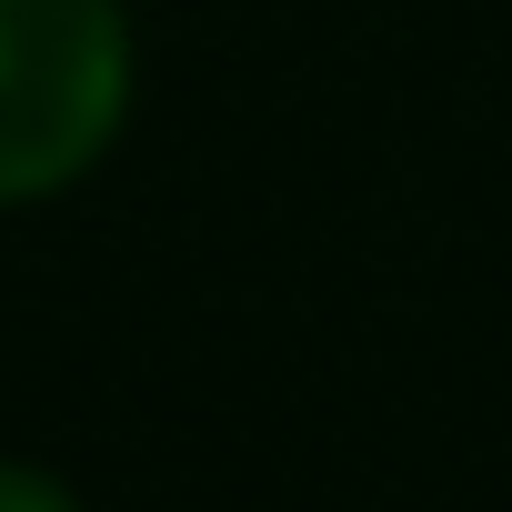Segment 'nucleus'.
<instances>
[{"instance_id":"obj_1","label":"nucleus","mask_w":512,"mask_h":512,"mask_svg":"<svg viewBox=\"0 0 512 512\" xmlns=\"http://www.w3.org/2000/svg\"><path fill=\"white\" fill-rule=\"evenodd\" d=\"M141 41L121 0H0V211L91 181L131 121Z\"/></svg>"},{"instance_id":"obj_2","label":"nucleus","mask_w":512,"mask_h":512,"mask_svg":"<svg viewBox=\"0 0 512 512\" xmlns=\"http://www.w3.org/2000/svg\"><path fill=\"white\" fill-rule=\"evenodd\" d=\"M0 512H81V492H71L61 472H41V462H11V452H0Z\"/></svg>"}]
</instances>
